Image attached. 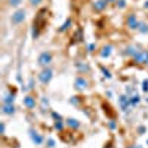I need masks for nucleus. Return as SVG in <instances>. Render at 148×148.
<instances>
[{
  "label": "nucleus",
  "instance_id": "1",
  "mask_svg": "<svg viewBox=\"0 0 148 148\" xmlns=\"http://www.w3.org/2000/svg\"><path fill=\"white\" fill-rule=\"evenodd\" d=\"M52 76H53V73H52V70L51 68H45L40 74H39V80L42 82V83H45V84H47L49 82L52 80Z\"/></svg>",
  "mask_w": 148,
  "mask_h": 148
},
{
  "label": "nucleus",
  "instance_id": "2",
  "mask_svg": "<svg viewBox=\"0 0 148 148\" xmlns=\"http://www.w3.org/2000/svg\"><path fill=\"white\" fill-rule=\"evenodd\" d=\"M24 19H25V10H24V9L16 10L15 14L12 15V18H10V21L14 22V24H21Z\"/></svg>",
  "mask_w": 148,
  "mask_h": 148
},
{
  "label": "nucleus",
  "instance_id": "3",
  "mask_svg": "<svg viewBox=\"0 0 148 148\" xmlns=\"http://www.w3.org/2000/svg\"><path fill=\"white\" fill-rule=\"evenodd\" d=\"M51 62H52V55L49 53V52H43V53L39 55V64H40V65L47 67Z\"/></svg>",
  "mask_w": 148,
  "mask_h": 148
},
{
  "label": "nucleus",
  "instance_id": "4",
  "mask_svg": "<svg viewBox=\"0 0 148 148\" xmlns=\"http://www.w3.org/2000/svg\"><path fill=\"white\" fill-rule=\"evenodd\" d=\"M135 61H136L138 64H147L148 62V53L144 51V52H138L135 55Z\"/></svg>",
  "mask_w": 148,
  "mask_h": 148
},
{
  "label": "nucleus",
  "instance_id": "5",
  "mask_svg": "<svg viewBox=\"0 0 148 148\" xmlns=\"http://www.w3.org/2000/svg\"><path fill=\"white\" fill-rule=\"evenodd\" d=\"M127 25H129L130 30H136V28L139 27V22H138L136 16H135V15H130V16L127 18Z\"/></svg>",
  "mask_w": 148,
  "mask_h": 148
},
{
  "label": "nucleus",
  "instance_id": "6",
  "mask_svg": "<svg viewBox=\"0 0 148 148\" xmlns=\"http://www.w3.org/2000/svg\"><path fill=\"white\" fill-rule=\"evenodd\" d=\"M120 107H121V110L123 111H126L127 110V107L129 105H132V102H130V98H127V96H125V95H123V96H120Z\"/></svg>",
  "mask_w": 148,
  "mask_h": 148
},
{
  "label": "nucleus",
  "instance_id": "7",
  "mask_svg": "<svg viewBox=\"0 0 148 148\" xmlns=\"http://www.w3.org/2000/svg\"><path fill=\"white\" fill-rule=\"evenodd\" d=\"M30 136H31V139H33V142H36L37 145H39V144H42L43 142V136H42V135H39V133H37L36 130H30Z\"/></svg>",
  "mask_w": 148,
  "mask_h": 148
},
{
  "label": "nucleus",
  "instance_id": "8",
  "mask_svg": "<svg viewBox=\"0 0 148 148\" xmlns=\"http://www.w3.org/2000/svg\"><path fill=\"white\" fill-rule=\"evenodd\" d=\"M108 5V0H98V2L93 3V9L95 10H104Z\"/></svg>",
  "mask_w": 148,
  "mask_h": 148
},
{
  "label": "nucleus",
  "instance_id": "9",
  "mask_svg": "<svg viewBox=\"0 0 148 148\" xmlns=\"http://www.w3.org/2000/svg\"><path fill=\"white\" fill-rule=\"evenodd\" d=\"M2 113H3V114H14V113H15V107L12 105V104H3Z\"/></svg>",
  "mask_w": 148,
  "mask_h": 148
},
{
  "label": "nucleus",
  "instance_id": "10",
  "mask_svg": "<svg viewBox=\"0 0 148 148\" xmlns=\"http://www.w3.org/2000/svg\"><path fill=\"white\" fill-rule=\"evenodd\" d=\"M24 105H25L27 108H34L36 107V101L33 96H25L24 98Z\"/></svg>",
  "mask_w": 148,
  "mask_h": 148
},
{
  "label": "nucleus",
  "instance_id": "11",
  "mask_svg": "<svg viewBox=\"0 0 148 148\" xmlns=\"http://www.w3.org/2000/svg\"><path fill=\"white\" fill-rule=\"evenodd\" d=\"M86 86H88V82H86L83 77H79V79L76 80V89H77V90H82V89H84Z\"/></svg>",
  "mask_w": 148,
  "mask_h": 148
},
{
  "label": "nucleus",
  "instance_id": "12",
  "mask_svg": "<svg viewBox=\"0 0 148 148\" xmlns=\"http://www.w3.org/2000/svg\"><path fill=\"white\" fill-rule=\"evenodd\" d=\"M67 125H68L70 127H73V129H79V127H80V123H79L76 119H68V120H67Z\"/></svg>",
  "mask_w": 148,
  "mask_h": 148
},
{
  "label": "nucleus",
  "instance_id": "13",
  "mask_svg": "<svg viewBox=\"0 0 148 148\" xmlns=\"http://www.w3.org/2000/svg\"><path fill=\"white\" fill-rule=\"evenodd\" d=\"M14 101H15V96L12 95V93H8L3 98V104H14Z\"/></svg>",
  "mask_w": 148,
  "mask_h": 148
},
{
  "label": "nucleus",
  "instance_id": "14",
  "mask_svg": "<svg viewBox=\"0 0 148 148\" xmlns=\"http://www.w3.org/2000/svg\"><path fill=\"white\" fill-rule=\"evenodd\" d=\"M111 51H113V47H111V46H105V47L102 49V52H101V56H102V58H108V56L111 55Z\"/></svg>",
  "mask_w": 148,
  "mask_h": 148
},
{
  "label": "nucleus",
  "instance_id": "15",
  "mask_svg": "<svg viewBox=\"0 0 148 148\" xmlns=\"http://www.w3.org/2000/svg\"><path fill=\"white\" fill-rule=\"evenodd\" d=\"M70 25H71V19H67V21L64 22V25L59 28V31H61V33H62V31H67V30L70 28Z\"/></svg>",
  "mask_w": 148,
  "mask_h": 148
},
{
  "label": "nucleus",
  "instance_id": "16",
  "mask_svg": "<svg viewBox=\"0 0 148 148\" xmlns=\"http://www.w3.org/2000/svg\"><path fill=\"white\" fill-rule=\"evenodd\" d=\"M139 31L141 33H148V25H147V24H139Z\"/></svg>",
  "mask_w": 148,
  "mask_h": 148
},
{
  "label": "nucleus",
  "instance_id": "17",
  "mask_svg": "<svg viewBox=\"0 0 148 148\" xmlns=\"http://www.w3.org/2000/svg\"><path fill=\"white\" fill-rule=\"evenodd\" d=\"M139 101H141V98H139L138 95H135V96L132 98V99H130V102H132V105H135V104H138Z\"/></svg>",
  "mask_w": 148,
  "mask_h": 148
},
{
  "label": "nucleus",
  "instance_id": "18",
  "mask_svg": "<svg viewBox=\"0 0 148 148\" xmlns=\"http://www.w3.org/2000/svg\"><path fill=\"white\" fill-rule=\"evenodd\" d=\"M9 5L10 6H19L21 5V0H9Z\"/></svg>",
  "mask_w": 148,
  "mask_h": 148
},
{
  "label": "nucleus",
  "instance_id": "19",
  "mask_svg": "<svg viewBox=\"0 0 148 148\" xmlns=\"http://www.w3.org/2000/svg\"><path fill=\"white\" fill-rule=\"evenodd\" d=\"M62 127H64V125L61 123V120H58V121L55 123V129H58V130H62Z\"/></svg>",
  "mask_w": 148,
  "mask_h": 148
},
{
  "label": "nucleus",
  "instance_id": "20",
  "mask_svg": "<svg viewBox=\"0 0 148 148\" xmlns=\"http://www.w3.org/2000/svg\"><path fill=\"white\" fill-rule=\"evenodd\" d=\"M125 6H126V2H125V0H117V8L123 9Z\"/></svg>",
  "mask_w": 148,
  "mask_h": 148
},
{
  "label": "nucleus",
  "instance_id": "21",
  "mask_svg": "<svg viewBox=\"0 0 148 148\" xmlns=\"http://www.w3.org/2000/svg\"><path fill=\"white\" fill-rule=\"evenodd\" d=\"M126 51H127V53H129V55H133V56H135V55H136V53H138L136 51H135V47H127V49H126Z\"/></svg>",
  "mask_w": 148,
  "mask_h": 148
},
{
  "label": "nucleus",
  "instance_id": "22",
  "mask_svg": "<svg viewBox=\"0 0 148 148\" xmlns=\"http://www.w3.org/2000/svg\"><path fill=\"white\" fill-rule=\"evenodd\" d=\"M142 89H144V92H148V80L142 82Z\"/></svg>",
  "mask_w": 148,
  "mask_h": 148
},
{
  "label": "nucleus",
  "instance_id": "23",
  "mask_svg": "<svg viewBox=\"0 0 148 148\" xmlns=\"http://www.w3.org/2000/svg\"><path fill=\"white\" fill-rule=\"evenodd\" d=\"M101 70H102V73H104V76H105L107 79H110V77H111V74H110V71H108V70H105V68H101Z\"/></svg>",
  "mask_w": 148,
  "mask_h": 148
},
{
  "label": "nucleus",
  "instance_id": "24",
  "mask_svg": "<svg viewBox=\"0 0 148 148\" xmlns=\"http://www.w3.org/2000/svg\"><path fill=\"white\" fill-rule=\"evenodd\" d=\"M47 145L51 147V148H53V147H55V141H53V139H49V141H47Z\"/></svg>",
  "mask_w": 148,
  "mask_h": 148
},
{
  "label": "nucleus",
  "instance_id": "25",
  "mask_svg": "<svg viewBox=\"0 0 148 148\" xmlns=\"http://www.w3.org/2000/svg\"><path fill=\"white\" fill-rule=\"evenodd\" d=\"M70 104H74V105H77V104H79V99H76V98H71V99H70Z\"/></svg>",
  "mask_w": 148,
  "mask_h": 148
},
{
  "label": "nucleus",
  "instance_id": "26",
  "mask_svg": "<svg viewBox=\"0 0 148 148\" xmlns=\"http://www.w3.org/2000/svg\"><path fill=\"white\" fill-rule=\"evenodd\" d=\"M40 2H42V0H30V3H31V5H34V6H36V5H39Z\"/></svg>",
  "mask_w": 148,
  "mask_h": 148
},
{
  "label": "nucleus",
  "instance_id": "27",
  "mask_svg": "<svg viewBox=\"0 0 148 148\" xmlns=\"http://www.w3.org/2000/svg\"><path fill=\"white\" fill-rule=\"evenodd\" d=\"M88 49H89V52H93V49H95V45H89V47H88Z\"/></svg>",
  "mask_w": 148,
  "mask_h": 148
},
{
  "label": "nucleus",
  "instance_id": "28",
  "mask_svg": "<svg viewBox=\"0 0 148 148\" xmlns=\"http://www.w3.org/2000/svg\"><path fill=\"white\" fill-rule=\"evenodd\" d=\"M52 116H53V117H55V119H56V120H61V116H58V114H56V113H53V114H52Z\"/></svg>",
  "mask_w": 148,
  "mask_h": 148
},
{
  "label": "nucleus",
  "instance_id": "29",
  "mask_svg": "<svg viewBox=\"0 0 148 148\" xmlns=\"http://www.w3.org/2000/svg\"><path fill=\"white\" fill-rule=\"evenodd\" d=\"M110 127H111V129H114V127H116V123H114V121H111V123H110Z\"/></svg>",
  "mask_w": 148,
  "mask_h": 148
},
{
  "label": "nucleus",
  "instance_id": "30",
  "mask_svg": "<svg viewBox=\"0 0 148 148\" xmlns=\"http://www.w3.org/2000/svg\"><path fill=\"white\" fill-rule=\"evenodd\" d=\"M42 101H43V105H45V107H46V105H49V102H47V101L45 99V98H43V99H42Z\"/></svg>",
  "mask_w": 148,
  "mask_h": 148
},
{
  "label": "nucleus",
  "instance_id": "31",
  "mask_svg": "<svg viewBox=\"0 0 148 148\" xmlns=\"http://www.w3.org/2000/svg\"><path fill=\"white\" fill-rule=\"evenodd\" d=\"M145 8H148V2H147V3H145Z\"/></svg>",
  "mask_w": 148,
  "mask_h": 148
},
{
  "label": "nucleus",
  "instance_id": "32",
  "mask_svg": "<svg viewBox=\"0 0 148 148\" xmlns=\"http://www.w3.org/2000/svg\"><path fill=\"white\" fill-rule=\"evenodd\" d=\"M130 148H138V147H130Z\"/></svg>",
  "mask_w": 148,
  "mask_h": 148
},
{
  "label": "nucleus",
  "instance_id": "33",
  "mask_svg": "<svg viewBox=\"0 0 148 148\" xmlns=\"http://www.w3.org/2000/svg\"><path fill=\"white\" fill-rule=\"evenodd\" d=\"M147 64H148V62H147Z\"/></svg>",
  "mask_w": 148,
  "mask_h": 148
}]
</instances>
